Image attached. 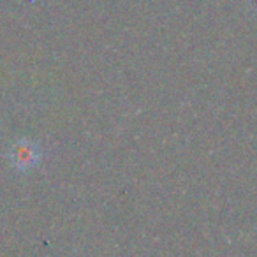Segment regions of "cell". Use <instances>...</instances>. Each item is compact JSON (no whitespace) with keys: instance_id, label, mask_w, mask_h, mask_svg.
<instances>
[{"instance_id":"1","label":"cell","mask_w":257,"mask_h":257,"mask_svg":"<svg viewBox=\"0 0 257 257\" xmlns=\"http://www.w3.org/2000/svg\"><path fill=\"white\" fill-rule=\"evenodd\" d=\"M41 159V152L37 148V145L30 143V141H20L13 147L11 152V161L13 164L18 169H30L39 162Z\"/></svg>"}]
</instances>
